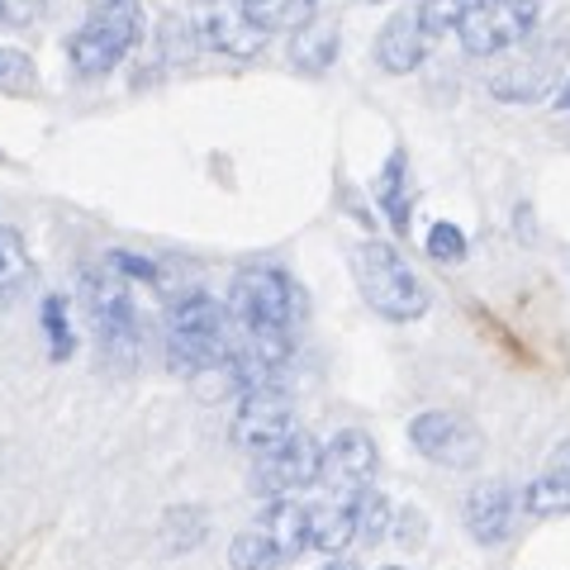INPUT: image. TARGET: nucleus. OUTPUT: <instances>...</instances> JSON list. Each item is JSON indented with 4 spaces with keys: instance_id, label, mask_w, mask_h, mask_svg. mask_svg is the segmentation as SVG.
I'll list each match as a JSON object with an SVG mask.
<instances>
[{
    "instance_id": "f257e3e1",
    "label": "nucleus",
    "mask_w": 570,
    "mask_h": 570,
    "mask_svg": "<svg viewBox=\"0 0 570 570\" xmlns=\"http://www.w3.org/2000/svg\"><path fill=\"white\" fill-rule=\"evenodd\" d=\"M352 276H356V291H362V299L381 318H390V324H409V318L428 314L423 281L414 276V266H409L390 243H381V238L356 243L352 247Z\"/></svg>"
},
{
    "instance_id": "f03ea898",
    "label": "nucleus",
    "mask_w": 570,
    "mask_h": 570,
    "mask_svg": "<svg viewBox=\"0 0 570 570\" xmlns=\"http://www.w3.org/2000/svg\"><path fill=\"white\" fill-rule=\"evenodd\" d=\"M234 352L228 347V305H219L205 291H190L181 299H171L167 309V362L171 371L200 376L205 366L224 362Z\"/></svg>"
},
{
    "instance_id": "7ed1b4c3",
    "label": "nucleus",
    "mask_w": 570,
    "mask_h": 570,
    "mask_svg": "<svg viewBox=\"0 0 570 570\" xmlns=\"http://www.w3.org/2000/svg\"><path fill=\"white\" fill-rule=\"evenodd\" d=\"M138 33H142L138 0H96L86 24L67 39V62L81 77H110L124 62V52L138 43Z\"/></svg>"
},
{
    "instance_id": "20e7f679",
    "label": "nucleus",
    "mask_w": 570,
    "mask_h": 570,
    "mask_svg": "<svg viewBox=\"0 0 570 570\" xmlns=\"http://www.w3.org/2000/svg\"><path fill=\"white\" fill-rule=\"evenodd\" d=\"M299 309V291L281 266H243L228 285V314L243 324L247 337H276L291 333Z\"/></svg>"
},
{
    "instance_id": "39448f33",
    "label": "nucleus",
    "mask_w": 570,
    "mask_h": 570,
    "mask_svg": "<svg viewBox=\"0 0 570 570\" xmlns=\"http://www.w3.org/2000/svg\"><path fill=\"white\" fill-rule=\"evenodd\" d=\"M542 20V0H475L466 20L456 24V39L471 58H499L532 39Z\"/></svg>"
},
{
    "instance_id": "423d86ee",
    "label": "nucleus",
    "mask_w": 570,
    "mask_h": 570,
    "mask_svg": "<svg viewBox=\"0 0 570 570\" xmlns=\"http://www.w3.org/2000/svg\"><path fill=\"white\" fill-rule=\"evenodd\" d=\"M81 305H86V314H91L105 352L129 356L138 347V314H134V299H129V291H124L115 266L81 276Z\"/></svg>"
},
{
    "instance_id": "0eeeda50",
    "label": "nucleus",
    "mask_w": 570,
    "mask_h": 570,
    "mask_svg": "<svg viewBox=\"0 0 570 570\" xmlns=\"http://www.w3.org/2000/svg\"><path fill=\"white\" fill-rule=\"evenodd\" d=\"M195 43L224 58H257L266 48V29L243 10V0H195L190 6Z\"/></svg>"
},
{
    "instance_id": "6e6552de",
    "label": "nucleus",
    "mask_w": 570,
    "mask_h": 570,
    "mask_svg": "<svg viewBox=\"0 0 570 570\" xmlns=\"http://www.w3.org/2000/svg\"><path fill=\"white\" fill-rule=\"evenodd\" d=\"M409 442L433 461V466H448V471H466L485 456V433L461 419V414H448V409H428L409 423Z\"/></svg>"
},
{
    "instance_id": "1a4fd4ad",
    "label": "nucleus",
    "mask_w": 570,
    "mask_h": 570,
    "mask_svg": "<svg viewBox=\"0 0 570 570\" xmlns=\"http://www.w3.org/2000/svg\"><path fill=\"white\" fill-rule=\"evenodd\" d=\"M570 58L566 43H519V52L490 77V96L509 100V105H532L551 96V86L561 81V67Z\"/></svg>"
},
{
    "instance_id": "9d476101",
    "label": "nucleus",
    "mask_w": 570,
    "mask_h": 570,
    "mask_svg": "<svg viewBox=\"0 0 570 570\" xmlns=\"http://www.w3.org/2000/svg\"><path fill=\"white\" fill-rule=\"evenodd\" d=\"M291 433H295V400L285 395L281 385L262 381V385H253V390H247V395L238 400L234 442H238L243 452L262 456V452H272L276 442H285Z\"/></svg>"
},
{
    "instance_id": "9b49d317",
    "label": "nucleus",
    "mask_w": 570,
    "mask_h": 570,
    "mask_svg": "<svg viewBox=\"0 0 570 570\" xmlns=\"http://www.w3.org/2000/svg\"><path fill=\"white\" fill-rule=\"evenodd\" d=\"M318 466H324V448H318L309 433H299V428H295V433L285 438V442H276L272 452L257 456V485H262L266 494L285 499V494L314 485Z\"/></svg>"
},
{
    "instance_id": "f8f14e48",
    "label": "nucleus",
    "mask_w": 570,
    "mask_h": 570,
    "mask_svg": "<svg viewBox=\"0 0 570 570\" xmlns=\"http://www.w3.org/2000/svg\"><path fill=\"white\" fill-rule=\"evenodd\" d=\"M376 442H371L362 428H343V433H333V442L324 448V466H318V480H324L328 490L337 494H352L371 485V475H376Z\"/></svg>"
},
{
    "instance_id": "ddd939ff",
    "label": "nucleus",
    "mask_w": 570,
    "mask_h": 570,
    "mask_svg": "<svg viewBox=\"0 0 570 570\" xmlns=\"http://www.w3.org/2000/svg\"><path fill=\"white\" fill-rule=\"evenodd\" d=\"M428 58V29L419 20V10H400L390 14L385 29L376 33V62L381 71L390 77H409V71H419Z\"/></svg>"
},
{
    "instance_id": "4468645a",
    "label": "nucleus",
    "mask_w": 570,
    "mask_h": 570,
    "mask_svg": "<svg viewBox=\"0 0 570 570\" xmlns=\"http://www.w3.org/2000/svg\"><path fill=\"white\" fill-rule=\"evenodd\" d=\"M513 509H519V494H513L509 480H485L466 494V528L475 542H504L513 528Z\"/></svg>"
},
{
    "instance_id": "2eb2a0df",
    "label": "nucleus",
    "mask_w": 570,
    "mask_h": 570,
    "mask_svg": "<svg viewBox=\"0 0 570 570\" xmlns=\"http://www.w3.org/2000/svg\"><path fill=\"white\" fill-rule=\"evenodd\" d=\"M253 528L266 538V547L281 557V566L295 561L299 551H309V509L295 504V499H272Z\"/></svg>"
},
{
    "instance_id": "dca6fc26",
    "label": "nucleus",
    "mask_w": 570,
    "mask_h": 570,
    "mask_svg": "<svg viewBox=\"0 0 570 570\" xmlns=\"http://www.w3.org/2000/svg\"><path fill=\"white\" fill-rule=\"evenodd\" d=\"M523 504H528V513H538V519L570 513V442H561V448L547 456L542 475L523 490Z\"/></svg>"
},
{
    "instance_id": "f3484780",
    "label": "nucleus",
    "mask_w": 570,
    "mask_h": 570,
    "mask_svg": "<svg viewBox=\"0 0 570 570\" xmlns=\"http://www.w3.org/2000/svg\"><path fill=\"white\" fill-rule=\"evenodd\" d=\"M333 62H337V24L309 20V24H299L291 33V67L318 77V71H328Z\"/></svg>"
},
{
    "instance_id": "a211bd4d",
    "label": "nucleus",
    "mask_w": 570,
    "mask_h": 570,
    "mask_svg": "<svg viewBox=\"0 0 570 570\" xmlns=\"http://www.w3.org/2000/svg\"><path fill=\"white\" fill-rule=\"evenodd\" d=\"M356 542V513H352V499H343V504H324V509H309V547L328 551V557H337V551H347Z\"/></svg>"
},
{
    "instance_id": "6ab92c4d",
    "label": "nucleus",
    "mask_w": 570,
    "mask_h": 570,
    "mask_svg": "<svg viewBox=\"0 0 570 570\" xmlns=\"http://www.w3.org/2000/svg\"><path fill=\"white\" fill-rule=\"evenodd\" d=\"M318 0H243V10L266 29V33H295L299 24L314 20Z\"/></svg>"
},
{
    "instance_id": "aec40b11",
    "label": "nucleus",
    "mask_w": 570,
    "mask_h": 570,
    "mask_svg": "<svg viewBox=\"0 0 570 570\" xmlns=\"http://www.w3.org/2000/svg\"><path fill=\"white\" fill-rule=\"evenodd\" d=\"M29 247L14 228H0V299H14L29 281Z\"/></svg>"
},
{
    "instance_id": "412c9836",
    "label": "nucleus",
    "mask_w": 570,
    "mask_h": 570,
    "mask_svg": "<svg viewBox=\"0 0 570 570\" xmlns=\"http://www.w3.org/2000/svg\"><path fill=\"white\" fill-rule=\"evenodd\" d=\"M376 200H381V209L390 214V224L400 228H409V181H404V153H395L385 163V171H381V181H376Z\"/></svg>"
},
{
    "instance_id": "4be33fe9",
    "label": "nucleus",
    "mask_w": 570,
    "mask_h": 570,
    "mask_svg": "<svg viewBox=\"0 0 570 570\" xmlns=\"http://www.w3.org/2000/svg\"><path fill=\"white\" fill-rule=\"evenodd\" d=\"M352 513H356V538L362 542H381L390 528V504L381 490H352Z\"/></svg>"
},
{
    "instance_id": "5701e85b",
    "label": "nucleus",
    "mask_w": 570,
    "mask_h": 570,
    "mask_svg": "<svg viewBox=\"0 0 570 570\" xmlns=\"http://www.w3.org/2000/svg\"><path fill=\"white\" fill-rule=\"evenodd\" d=\"M228 566H234V570H276L281 557L266 547V538L257 528H247V532H238V538H234V547H228Z\"/></svg>"
},
{
    "instance_id": "b1692460",
    "label": "nucleus",
    "mask_w": 570,
    "mask_h": 570,
    "mask_svg": "<svg viewBox=\"0 0 570 570\" xmlns=\"http://www.w3.org/2000/svg\"><path fill=\"white\" fill-rule=\"evenodd\" d=\"M475 0H423L419 6V20L428 29V39H442V33H456V24L466 20V10Z\"/></svg>"
},
{
    "instance_id": "393cba45",
    "label": "nucleus",
    "mask_w": 570,
    "mask_h": 570,
    "mask_svg": "<svg viewBox=\"0 0 570 570\" xmlns=\"http://www.w3.org/2000/svg\"><path fill=\"white\" fill-rule=\"evenodd\" d=\"M33 81H39L33 62L24 58L20 48H6V43H0V91H33Z\"/></svg>"
},
{
    "instance_id": "a878e982",
    "label": "nucleus",
    "mask_w": 570,
    "mask_h": 570,
    "mask_svg": "<svg viewBox=\"0 0 570 570\" xmlns=\"http://www.w3.org/2000/svg\"><path fill=\"white\" fill-rule=\"evenodd\" d=\"M428 257L456 266L461 257H466V234H461L456 224H433L428 228Z\"/></svg>"
},
{
    "instance_id": "bb28decb",
    "label": "nucleus",
    "mask_w": 570,
    "mask_h": 570,
    "mask_svg": "<svg viewBox=\"0 0 570 570\" xmlns=\"http://www.w3.org/2000/svg\"><path fill=\"white\" fill-rule=\"evenodd\" d=\"M43 328H48V343H52V356H71V328H67V305L58 295L43 299Z\"/></svg>"
},
{
    "instance_id": "cd10ccee",
    "label": "nucleus",
    "mask_w": 570,
    "mask_h": 570,
    "mask_svg": "<svg viewBox=\"0 0 570 570\" xmlns=\"http://www.w3.org/2000/svg\"><path fill=\"white\" fill-rule=\"evenodd\" d=\"M43 6H48V0H0V20H6V24H33V20H39V14H43Z\"/></svg>"
},
{
    "instance_id": "c85d7f7f",
    "label": "nucleus",
    "mask_w": 570,
    "mask_h": 570,
    "mask_svg": "<svg viewBox=\"0 0 570 570\" xmlns=\"http://www.w3.org/2000/svg\"><path fill=\"white\" fill-rule=\"evenodd\" d=\"M110 266L119 276H129V281H157V266L148 257H134V253H115Z\"/></svg>"
},
{
    "instance_id": "c756f323",
    "label": "nucleus",
    "mask_w": 570,
    "mask_h": 570,
    "mask_svg": "<svg viewBox=\"0 0 570 570\" xmlns=\"http://www.w3.org/2000/svg\"><path fill=\"white\" fill-rule=\"evenodd\" d=\"M557 105H561V110L570 115V86H561V96H557Z\"/></svg>"
},
{
    "instance_id": "7c9ffc66",
    "label": "nucleus",
    "mask_w": 570,
    "mask_h": 570,
    "mask_svg": "<svg viewBox=\"0 0 570 570\" xmlns=\"http://www.w3.org/2000/svg\"><path fill=\"white\" fill-rule=\"evenodd\" d=\"M324 570H352V566H347V561H328Z\"/></svg>"
},
{
    "instance_id": "2f4dec72",
    "label": "nucleus",
    "mask_w": 570,
    "mask_h": 570,
    "mask_svg": "<svg viewBox=\"0 0 570 570\" xmlns=\"http://www.w3.org/2000/svg\"><path fill=\"white\" fill-rule=\"evenodd\" d=\"M362 6H381V0H362Z\"/></svg>"
},
{
    "instance_id": "473e14b6",
    "label": "nucleus",
    "mask_w": 570,
    "mask_h": 570,
    "mask_svg": "<svg viewBox=\"0 0 570 570\" xmlns=\"http://www.w3.org/2000/svg\"><path fill=\"white\" fill-rule=\"evenodd\" d=\"M385 570H404V566H385Z\"/></svg>"
}]
</instances>
